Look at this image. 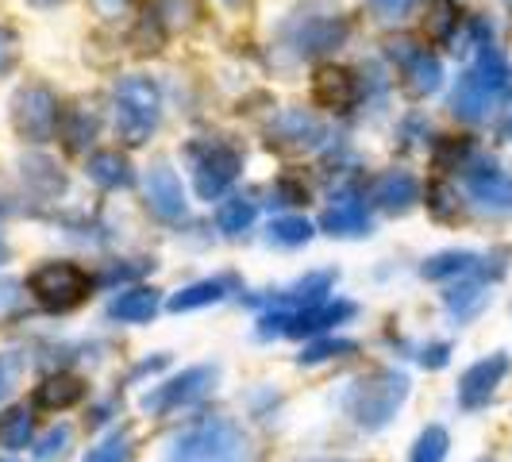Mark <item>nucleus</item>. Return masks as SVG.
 <instances>
[{"label": "nucleus", "instance_id": "f704fd0d", "mask_svg": "<svg viewBox=\"0 0 512 462\" xmlns=\"http://www.w3.org/2000/svg\"><path fill=\"white\" fill-rule=\"evenodd\" d=\"M16 58H20V39H16V31L0 27V74H8V70L16 66Z\"/></svg>", "mask_w": 512, "mask_h": 462}, {"label": "nucleus", "instance_id": "f3484780", "mask_svg": "<svg viewBox=\"0 0 512 462\" xmlns=\"http://www.w3.org/2000/svg\"><path fill=\"white\" fill-rule=\"evenodd\" d=\"M320 228L328 231V235H339V239H359V235H370V212H366V205H362L355 193H343L324 212Z\"/></svg>", "mask_w": 512, "mask_h": 462}, {"label": "nucleus", "instance_id": "2eb2a0df", "mask_svg": "<svg viewBox=\"0 0 512 462\" xmlns=\"http://www.w3.org/2000/svg\"><path fill=\"white\" fill-rule=\"evenodd\" d=\"M147 205L158 220H181L185 216V189H181L178 174L170 170V162H154L147 174Z\"/></svg>", "mask_w": 512, "mask_h": 462}, {"label": "nucleus", "instance_id": "4be33fe9", "mask_svg": "<svg viewBox=\"0 0 512 462\" xmlns=\"http://www.w3.org/2000/svg\"><path fill=\"white\" fill-rule=\"evenodd\" d=\"M474 270H478V255H470V251H443V255H432L420 266V274H424L428 282L466 278V274H474Z\"/></svg>", "mask_w": 512, "mask_h": 462}, {"label": "nucleus", "instance_id": "a18cd8bd", "mask_svg": "<svg viewBox=\"0 0 512 462\" xmlns=\"http://www.w3.org/2000/svg\"><path fill=\"white\" fill-rule=\"evenodd\" d=\"M224 4H231V8H235V4H239V0H224Z\"/></svg>", "mask_w": 512, "mask_h": 462}, {"label": "nucleus", "instance_id": "a878e982", "mask_svg": "<svg viewBox=\"0 0 512 462\" xmlns=\"http://www.w3.org/2000/svg\"><path fill=\"white\" fill-rule=\"evenodd\" d=\"M447 447H451V436H447L439 424H432V428H424V432H420L409 462H443L447 459Z\"/></svg>", "mask_w": 512, "mask_h": 462}, {"label": "nucleus", "instance_id": "ea45409f", "mask_svg": "<svg viewBox=\"0 0 512 462\" xmlns=\"http://www.w3.org/2000/svg\"><path fill=\"white\" fill-rule=\"evenodd\" d=\"M128 4H131V0H93V8H97L101 16H108V20H112V16H120Z\"/></svg>", "mask_w": 512, "mask_h": 462}, {"label": "nucleus", "instance_id": "cd10ccee", "mask_svg": "<svg viewBox=\"0 0 512 462\" xmlns=\"http://www.w3.org/2000/svg\"><path fill=\"white\" fill-rule=\"evenodd\" d=\"M62 135H66V147H70V151H81V147L93 143V135H97V116H93L89 108H74L70 120H66V128H62Z\"/></svg>", "mask_w": 512, "mask_h": 462}, {"label": "nucleus", "instance_id": "de8ad7c7", "mask_svg": "<svg viewBox=\"0 0 512 462\" xmlns=\"http://www.w3.org/2000/svg\"><path fill=\"white\" fill-rule=\"evenodd\" d=\"M509 8H512V0H509Z\"/></svg>", "mask_w": 512, "mask_h": 462}, {"label": "nucleus", "instance_id": "aec40b11", "mask_svg": "<svg viewBox=\"0 0 512 462\" xmlns=\"http://www.w3.org/2000/svg\"><path fill=\"white\" fill-rule=\"evenodd\" d=\"M85 174H89V181H97L101 189H128L131 181H135V170H131V162L120 151H97L89 158Z\"/></svg>", "mask_w": 512, "mask_h": 462}, {"label": "nucleus", "instance_id": "79ce46f5", "mask_svg": "<svg viewBox=\"0 0 512 462\" xmlns=\"http://www.w3.org/2000/svg\"><path fill=\"white\" fill-rule=\"evenodd\" d=\"M497 131H501V139H509V143H512V104L505 108V116H501V124H497Z\"/></svg>", "mask_w": 512, "mask_h": 462}, {"label": "nucleus", "instance_id": "412c9836", "mask_svg": "<svg viewBox=\"0 0 512 462\" xmlns=\"http://www.w3.org/2000/svg\"><path fill=\"white\" fill-rule=\"evenodd\" d=\"M154 312H158V293L154 289H124L112 305H108V316L112 320H120V324H143V320H151Z\"/></svg>", "mask_w": 512, "mask_h": 462}, {"label": "nucleus", "instance_id": "b1692460", "mask_svg": "<svg viewBox=\"0 0 512 462\" xmlns=\"http://www.w3.org/2000/svg\"><path fill=\"white\" fill-rule=\"evenodd\" d=\"M31 412L27 409H8L0 412V447L4 451H24L31 443Z\"/></svg>", "mask_w": 512, "mask_h": 462}, {"label": "nucleus", "instance_id": "c756f323", "mask_svg": "<svg viewBox=\"0 0 512 462\" xmlns=\"http://www.w3.org/2000/svg\"><path fill=\"white\" fill-rule=\"evenodd\" d=\"M459 27V8L451 0H432V16H428V35L432 39H451Z\"/></svg>", "mask_w": 512, "mask_h": 462}, {"label": "nucleus", "instance_id": "a211bd4d", "mask_svg": "<svg viewBox=\"0 0 512 462\" xmlns=\"http://www.w3.org/2000/svg\"><path fill=\"white\" fill-rule=\"evenodd\" d=\"M81 397H85V385H81V378H70V374H54L43 385H35V409L43 412L74 409Z\"/></svg>", "mask_w": 512, "mask_h": 462}, {"label": "nucleus", "instance_id": "37998d69", "mask_svg": "<svg viewBox=\"0 0 512 462\" xmlns=\"http://www.w3.org/2000/svg\"><path fill=\"white\" fill-rule=\"evenodd\" d=\"M4 258H8V243H4V231H0V266H4Z\"/></svg>", "mask_w": 512, "mask_h": 462}, {"label": "nucleus", "instance_id": "72a5a7b5", "mask_svg": "<svg viewBox=\"0 0 512 462\" xmlns=\"http://www.w3.org/2000/svg\"><path fill=\"white\" fill-rule=\"evenodd\" d=\"M20 370H24V362H20V355H12V351H4L0 355V401L16 389V378H20Z\"/></svg>", "mask_w": 512, "mask_h": 462}, {"label": "nucleus", "instance_id": "9d476101", "mask_svg": "<svg viewBox=\"0 0 512 462\" xmlns=\"http://www.w3.org/2000/svg\"><path fill=\"white\" fill-rule=\"evenodd\" d=\"M216 382V366H193L178 378H170L166 385H154L151 393L143 397V409L147 412H174L197 397H205L208 385Z\"/></svg>", "mask_w": 512, "mask_h": 462}, {"label": "nucleus", "instance_id": "6ab92c4d", "mask_svg": "<svg viewBox=\"0 0 512 462\" xmlns=\"http://www.w3.org/2000/svg\"><path fill=\"white\" fill-rule=\"evenodd\" d=\"M235 278L231 274H220V278H205V282L189 285V289H181L170 297V308L174 312H193V308H205V305H216V301H224L231 289H235Z\"/></svg>", "mask_w": 512, "mask_h": 462}, {"label": "nucleus", "instance_id": "dca6fc26", "mask_svg": "<svg viewBox=\"0 0 512 462\" xmlns=\"http://www.w3.org/2000/svg\"><path fill=\"white\" fill-rule=\"evenodd\" d=\"M370 201L385 212H409L420 201V181L409 170H385L370 181Z\"/></svg>", "mask_w": 512, "mask_h": 462}, {"label": "nucleus", "instance_id": "bb28decb", "mask_svg": "<svg viewBox=\"0 0 512 462\" xmlns=\"http://www.w3.org/2000/svg\"><path fill=\"white\" fill-rule=\"evenodd\" d=\"M308 239H312V224L305 216H282L270 224V243H278V247H301Z\"/></svg>", "mask_w": 512, "mask_h": 462}, {"label": "nucleus", "instance_id": "a19ab883", "mask_svg": "<svg viewBox=\"0 0 512 462\" xmlns=\"http://www.w3.org/2000/svg\"><path fill=\"white\" fill-rule=\"evenodd\" d=\"M370 4H374V8L382 12V16H401V12L409 8L412 0H370Z\"/></svg>", "mask_w": 512, "mask_h": 462}, {"label": "nucleus", "instance_id": "9b49d317", "mask_svg": "<svg viewBox=\"0 0 512 462\" xmlns=\"http://www.w3.org/2000/svg\"><path fill=\"white\" fill-rule=\"evenodd\" d=\"M393 62L401 66V77H405V89H409L412 97H428V93H436L439 85H443V66H439L436 54H428L424 47H416V43H393Z\"/></svg>", "mask_w": 512, "mask_h": 462}, {"label": "nucleus", "instance_id": "4468645a", "mask_svg": "<svg viewBox=\"0 0 512 462\" xmlns=\"http://www.w3.org/2000/svg\"><path fill=\"white\" fill-rule=\"evenodd\" d=\"M312 101L328 112H351L359 104V81L343 66H320L312 77Z\"/></svg>", "mask_w": 512, "mask_h": 462}, {"label": "nucleus", "instance_id": "c85d7f7f", "mask_svg": "<svg viewBox=\"0 0 512 462\" xmlns=\"http://www.w3.org/2000/svg\"><path fill=\"white\" fill-rule=\"evenodd\" d=\"M154 16L166 27H189L197 20V0H154Z\"/></svg>", "mask_w": 512, "mask_h": 462}, {"label": "nucleus", "instance_id": "e433bc0d", "mask_svg": "<svg viewBox=\"0 0 512 462\" xmlns=\"http://www.w3.org/2000/svg\"><path fill=\"white\" fill-rule=\"evenodd\" d=\"M428 205H432V212H436V216H443V220H447V216L455 212V193H451L447 185H432V189H428Z\"/></svg>", "mask_w": 512, "mask_h": 462}, {"label": "nucleus", "instance_id": "7c9ffc66", "mask_svg": "<svg viewBox=\"0 0 512 462\" xmlns=\"http://www.w3.org/2000/svg\"><path fill=\"white\" fill-rule=\"evenodd\" d=\"M128 455H131L128 432H112V436L101 439V443L85 455V462H128Z\"/></svg>", "mask_w": 512, "mask_h": 462}, {"label": "nucleus", "instance_id": "1a4fd4ad", "mask_svg": "<svg viewBox=\"0 0 512 462\" xmlns=\"http://www.w3.org/2000/svg\"><path fill=\"white\" fill-rule=\"evenodd\" d=\"M462 181H466V193L482 208L512 212V174L501 170L497 162H489V158L466 162V166H462Z\"/></svg>", "mask_w": 512, "mask_h": 462}, {"label": "nucleus", "instance_id": "f03ea898", "mask_svg": "<svg viewBox=\"0 0 512 462\" xmlns=\"http://www.w3.org/2000/svg\"><path fill=\"white\" fill-rule=\"evenodd\" d=\"M166 462H247V436L224 416H208L170 443Z\"/></svg>", "mask_w": 512, "mask_h": 462}, {"label": "nucleus", "instance_id": "c03bdc74", "mask_svg": "<svg viewBox=\"0 0 512 462\" xmlns=\"http://www.w3.org/2000/svg\"><path fill=\"white\" fill-rule=\"evenodd\" d=\"M31 4H39V8H51V4H58V0H31Z\"/></svg>", "mask_w": 512, "mask_h": 462}, {"label": "nucleus", "instance_id": "473e14b6", "mask_svg": "<svg viewBox=\"0 0 512 462\" xmlns=\"http://www.w3.org/2000/svg\"><path fill=\"white\" fill-rule=\"evenodd\" d=\"M66 443H70V428H54V432H47V436H43V443L35 447V459H39V462L58 459V455L66 451Z\"/></svg>", "mask_w": 512, "mask_h": 462}, {"label": "nucleus", "instance_id": "49530a36", "mask_svg": "<svg viewBox=\"0 0 512 462\" xmlns=\"http://www.w3.org/2000/svg\"><path fill=\"white\" fill-rule=\"evenodd\" d=\"M0 462H12V459H0Z\"/></svg>", "mask_w": 512, "mask_h": 462}, {"label": "nucleus", "instance_id": "ddd939ff", "mask_svg": "<svg viewBox=\"0 0 512 462\" xmlns=\"http://www.w3.org/2000/svg\"><path fill=\"white\" fill-rule=\"evenodd\" d=\"M509 374V359L505 355H489V359L474 362L459 382V405L462 409H482L489 405V397L497 393L501 378Z\"/></svg>", "mask_w": 512, "mask_h": 462}, {"label": "nucleus", "instance_id": "39448f33", "mask_svg": "<svg viewBox=\"0 0 512 462\" xmlns=\"http://www.w3.org/2000/svg\"><path fill=\"white\" fill-rule=\"evenodd\" d=\"M351 316H355V305H351V301H320V305L293 308V312L278 308V312L262 316L258 335H262V339H270V335H293V339H301V335L328 332L332 324H343V320H351Z\"/></svg>", "mask_w": 512, "mask_h": 462}, {"label": "nucleus", "instance_id": "2f4dec72", "mask_svg": "<svg viewBox=\"0 0 512 462\" xmlns=\"http://www.w3.org/2000/svg\"><path fill=\"white\" fill-rule=\"evenodd\" d=\"M355 351V343L351 339H328V343H312L301 362H324V359H339V355H351Z\"/></svg>", "mask_w": 512, "mask_h": 462}, {"label": "nucleus", "instance_id": "58836bf2", "mask_svg": "<svg viewBox=\"0 0 512 462\" xmlns=\"http://www.w3.org/2000/svg\"><path fill=\"white\" fill-rule=\"evenodd\" d=\"M447 355H451V347H447V343H436V347H424L420 362L432 366V370H439V366H447Z\"/></svg>", "mask_w": 512, "mask_h": 462}, {"label": "nucleus", "instance_id": "f8f14e48", "mask_svg": "<svg viewBox=\"0 0 512 462\" xmlns=\"http://www.w3.org/2000/svg\"><path fill=\"white\" fill-rule=\"evenodd\" d=\"M324 139V128L316 116H308L305 108H285L282 116L270 124V147H278L285 154H301L320 147Z\"/></svg>", "mask_w": 512, "mask_h": 462}, {"label": "nucleus", "instance_id": "6e6552de", "mask_svg": "<svg viewBox=\"0 0 512 462\" xmlns=\"http://www.w3.org/2000/svg\"><path fill=\"white\" fill-rule=\"evenodd\" d=\"M189 154H193V185L205 201H216L243 170V154L228 143H201Z\"/></svg>", "mask_w": 512, "mask_h": 462}, {"label": "nucleus", "instance_id": "0eeeda50", "mask_svg": "<svg viewBox=\"0 0 512 462\" xmlns=\"http://www.w3.org/2000/svg\"><path fill=\"white\" fill-rule=\"evenodd\" d=\"M58 97L43 85H24L12 97V128L20 131L27 143H47L58 131Z\"/></svg>", "mask_w": 512, "mask_h": 462}, {"label": "nucleus", "instance_id": "4c0bfd02", "mask_svg": "<svg viewBox=\"0 0 512 462\" xmlns=\"http://www.w3.org/2000/svg\"><path fill=\"white\" fill-rule=\"evenodd\" d=\"M16 305H20V285L12 282V278H0V316L12 312Z\"/></svg>", "mask_w": 512, "mask_h": 462}, {"label": "nucleus", "instance_id": "5701e85b", "mask_svg": "<svg viewBox=\"0 0 512 462\" xmlns=\"http://www.w3.org/2000/svg\"><path fill=\"white\" fill-rule=\"evenodd\" d=\"M443 301H447V312H451L455 320H470V316H478V312L486 308L489 289L482 282H462V285H455Z\"/></svg>", "mask_w": 512, "mask_h": 462}, {"label": "nucleus", "instance_id": "f257e3e1", "mask_svg": "<svg viewBox=\"0 0 512 462\" xmlns=\"http://www.w3.org/2000/svg\"><path fill=\"white\" fill-rule=\"evenodd\" d=\"M505 85H509V62H505V54L497 51L493 43H486V47H478L474 66L459 77V85L451 93V112L459 120H470V124L486 120L489 108L505 93Z\"/></svg>", "mask_w": 512, "mask_h": 462}, {"label": "nucleus", "instance_id": "423d86ee", "mask_svg": "<svg viewBox=\"0 0 512 462\" xmlns=\"http://www.w3.org/2000/svg\"><path fill=\"white\" fill-rule=\"evenodd\" d=\"M27 289H31V297L43 308H51V312H70L74 305L85 301L89 278H85V270L74 266V262H47V266H39V270L27 278Z\"/></svg>", "mask_w": 512, "mask_h": 462}, {"label": "nucleus", "instance_id": "7ed1b4c3", "mask_svg": "<svg viewBox=\"0 0 512 462\" xmlns=\"http://www.w3.org/2000/svg\"><path fill=\"white\" fill-rule=\"evenodd\" d=\"M116 135L128 143V147H143L158 128V116H162V97H158V85L151 77L131 74L116 85Z\"/></svg>", "mask_w": 512, "mask_h": 462}, {"label": "nucleus", "instance_id": "393cba45", "mask_svg": "<svg viewBox=\"0 0 512 462\" xmlns=\"http://www.w3.org/2000/svg\"><path fill=\"white\" fill-rule=\"evenodd\" d=\"M216 224L220 231H228V235H239V231H247L255 224V201H247V197H231L220 205L216 212Z\"/></svg>", "mask_w": 512, "mask_h": 462}, {"label": "nucleus", "instance_id": "20e7f679", "mask_svg": "<svg viewBox=\"0 0 512 462\" xmlns=\"http://www.w3.org/2000/svg\"><path fill=\"white\" fill-rule=\"evenodd\" d=\"M409 397V378L397 374V370H382V374H370L362 378L351 393H347V412L355 416V424L366 428V432H378L385 428L397 409L405 405Z\"/></svg>", "mask_w": 512, "mask_h": 462}, {"label": "nucleus", "instance_id": "c9c22d12", "mask_svg": "<svg viewBox=\"0 0 512 462\" xmlns=\"http://www.w3.org/2000/svg\"><path fill=\"white\" fill-rule=\"evenodd\" d=\"M466 154H470V143H455V139H447V143L436 151V162L443 166V170H459Z\"/></svg>", "mask_w": 512, "mask_h": 462}]
</instances>
